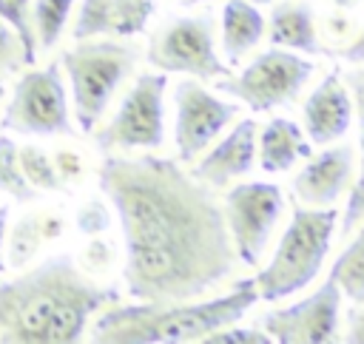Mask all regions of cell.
<instances>
[{"mask_svg":"<svg viewBox=\"0 0 364 344\" xmlns=\"http://www.w3.org/2000/svg\"><path fill=\"white\" fill-rule=\"evenodd\" d=\"M100 188L125 236L128 296L148 304L193 301L236 267L225 210L179 162L154 154H108Z\"/></svg>","mask_w":364,"mask_h":344,"instance_id":"obj_1","label":"cell"},{"mask_svg":"<svg viewBox=\"0 0 364 344\" xmlns=\"http://www.w3.org/2000/svg\"><path fill=\"white\" fill-rule=\"evenodd\" d=\"M119 293L91 281L71 256H51L11 281L0 284L3 344H71L88 318Z\"/></svg>","mask_w":364,"mask_h":344,"instance_id":"obj_2","label":"cell"},{"mask_svg":"<svg viewBox=\"0 0 364 344\" xmlns=\"http://www.w3.org/2000/svg\"><path fill=\"white\" fill-rule=\"evenodd\" d=\"M259 299L256 281L242 279L230 293L191 304H128L111 307L91 324V341L102 344H185L236 324Z\"/></svg>","mask_w":364,"mask_h":344,"instance_id":"obj_3","label":"cell"},{"mask_svg":"<svg viewBox=\"0 0 364 344\" xmlns=\"http://www.w3.org/2000/svg\"><path fill=\"white\" fill-rule=\"evenodd\" d=\"M336 219V208H293L290 225L284 227L273 259L253 279L262 301H282L304 290L318 276L330 250Z\"/></svg>","mask_w":364,"mask_h":344,"instance_id":"obj_4","label":"cell"},{"mask_svg":"<svg viewBox=\"0 0 364 344\" xmlns=\"http://www.w3.org/2000/svg\"><path fill=\"white\" fill-rule=\"evenodd\" d=\"M136 45L125 40H77L63 51L60 65L68 74L74 117L82 134H91L105 114L114 91L136 65Z\"/></svg>","mask_w":364,"mask_h":344,"instance_id":"obj_5","label":"cell"},{"mask_svg":"<svg viewBox=\"0 0 364 344\" xmlns=\"http://www.w3.org/2000/svg\"><path fill=\"white\" fill-rule=\"evenodd\" d=\"M0 128L23 136H74L68 119V94L60 63L26 71L0 117Z\"/></svg>","mask_w":364,"mask_h":344,"instance_id":"obj_6","label":"cell"},{"mask_svg":"<svg viewBox=\"0 0 364 344\" xmlns=\"http://www.w3.org/2000/svg\"><path fill=\"white\" fill-rule=\"evenodd\" d=\"M313 74V63L304 60L299 51L290 48H267L259 57L250 60V65L242 68L239 77H222V82H216L213 88L219 94H228L245 105H250V111H273L279 105H290L304 82Z\"/></svg>","mask_w":364,"mask_h":344,"instance_id":"obj_7","label":"cell"},{"mask_svg":"<svg viewBox=\"0 0 364 344\" xmlns=\"http://www.w3.org/2000/svg\"><path fill=\"white\" fill-rule=\"evenodd\" d=\"M148 63L162 74H191L196 80L230 77V65L219 60L213 45V20L173 17L151 34Z\"/></svg>","mask_w":364,"mask_h":344,"instance_id":"obj_8","label":"cell"},{"mask_svg":"<svg viewBox=\"0 0 364 344\" xmlns=\"http://www.w3.org/2000/svg\"><path fill=\"white\" fill-rule=\"evenodd\" d=\"M168 77L162 71H145L122 97L114 119L94 134L97 148H159L165 142V94Z\"/></svg>","mask_w":364,"mask_h":344,"instance_id":"obj_9","label":"cell"},{"mask_svg":"<svg viewBox=\"0 0 364 344\" xmlns=\"http://www.w3.org/2000/svg\"><path fill=\"white\" fill-rule=\"evenodd\" d=\"M284 210V196L273 182H239L225 196V222L242 264H259Z\"/></svg>","mask_w":364,"mask_h":344,"instance_id":"obj_10","label":"cell"},{"mask_svg":"<svg viewBox=\"0 0 364 344\" xmlns=\"http://www.w3.org/2000/svg\"><path fill=\"white\" fill-rule=\"evenodd\" d=\"M338 310H341V290L327 276V281L304 296L301 301L273 310L262 316V327L270 341L279 344H330L338 333Z\"/></svg>","mask_w":364,"mask_h":344,"instance_id":"obj_11","label":"cell"},{"mask_svg":"<svg viewBox=\"0 0 364 344\" xmlns=\"http://www.w3.org/2000/svg\"><path fill=\"white\" fill-rule=\"evenodd\" d=\"M173 105H176L173 142L182 162H193L219 136V131L239 114V105L219 100L196 80H182L173 88Z\"/></svg>","mask_w":364,"mask_h":344,"instance_id":"obj_12","label":"cell"},{"mask_svg":"<svg viewBox=\"0 0 364 344\" xmlns=\"http://www.w3.org/2000/svg\"><path fill=\"white\" fill-rule=\"evenodd\" d=\"M353 145H333L318 156H307V165L293 179V193L304 208H333L353 182Z\"/></svg>","mask_w":364,"mask_h":344,"instance_id":"obj_13","label":"cell"},{"mask_svg":"<svg viewBox=\"0 0 364 344\" xmlns=\"http://www.w3.org/2000/svg\"><path fill=\"white\" fill-rule=\"evenodd\" d=\"M304 131L313 145H330L341 139L353 122V97L341 82V71H330L304 100Z\"/></svg>","mask_w":364,"mask_h":344,"instance_id":"obj_14","label":"cell"},{"mask_svg":"<svg viewBox=\"0 0 364 344\" xmlns=\"http://www.w3.org/2000/svg\"><path fill=\"white\" fill-rule=\"evenodd\" d=\"M151 14H154V0H82L71 37L74 40H88L97 34L134 37L145 31Z\"/></svg>","mask_w":364,"mask_h":344,"instance_id":"obj_15","label":"cell"},{"mask_svg":"<svg viewBox=\"0 0 364 344\" xmlns=\"http://www.w3.org/2000/svg\"><path fill=\"white\" fill-rule=\"evenodd\" d=\"M256 122L242 119L213 151L202 156V162L191 171L208 188H228V182L250 173L256 159Z\"/></svg>","mask_w":364,"mask_h":344,"instance_id":"obj_16","label":"cell"},{"mask_svg":"<svg viewBox=\"0 0 364 344\" xmlns=\"http://www.w3.org/2000/svg\"><path fill=\"white\" fill-rule=\"evenodd\" d=\"M259 165L264 173H282L296 165V159L310 156V139H304L301 128L293 119L273 117L259 131Z\"/></svg>","mask_w":364,"mask_h":344,"instance_id":"obj_17","label":"cell"},{"mask_svg":"<svg viewBox=\"0 0 364 344\" xmlns=\"http://www.w3.org/2000/svg\"><path fill=\"white\" fill-rule=\"evenodd\" d=\"M270 43L279 48L321 54V43L313 26V9L307 3H279L270 14Z\"/></svg>","mask_w":364,"mask_h":344,"instance_id":"obj_18","label":"cell"},{"mask_svg":"<svg viewBox=\"0 0 364 344\" xmlns=\"http://www.w3.org/2000/svg\"><path fill=\"white\" fill-rule=\"evenodd\" d=\"M264 37V17L250 0H228L222 9V45L228 65H236Z\"/></svg>","mask_w":364,"mask_h":344,"instance_id":"obj_19","label":"cell"},{"mask_svg":"<svg viewBox=\"0 0 364 344\" xmlns=\"http://www.w3.org/2000/svg\"><path fill=\"white\" fill-rule=\"evenodd\" d=\"M63 219L51 213H28L11 227V242H9V264L23 267L31 262V256L40 250L43 242L60 236Z\"/></svg>","mask_w":364,"mask_h":344,"instance_id":"obj_20","label":"cell"},{"mask_svg":"<svg viewBox=\"0 0 364 344\" xmlns=\"http://www.w3.org/2000/svg\"><path fill=\"white\" fill-rule=\"evenodd\" d=\"M344 85L353 97V108L358 111V142H361V171L350 185V199L341 216V236H350L364 219V68H353L344 74Z\"/></svg>","mask_w":364,"mask_h":344,"instance_id":"obj_21","label":"cell"},{"mask_svg":"<svg viewBox=\"0 0 364 344\" xmlns=\"http://www.w3.org/2000/svg\"><path fill=\"white\" fill-rule=\"evenodd\" d=\"M330 279L353 304H364V227L333 262Z\"/></svg>","mask_w":364,"mask_h":344,"instance_id":"obj_22","label":"cell"},{"mask_svg":"<svg viewBox=\"0 0 364 344\" xmlns=\"http://www.w3.org/2000/svg\"><path fill=\"white\" fill-rule=\"evenodd\" d=\"M74 0H34L31 9V20H34V34H37V45L43 51H51L57 45V40L63 37L65 20L71 14Z\"/></svg>","mask_w":364,"mask_h":344,"instance_id":"obj_23","label":"cell"},{"mask_svg":"<svg viewBox=\"0 0 364 344\" xmlns=\"http://www.w3.org/2000/svg\"><path fill=\"white\" fill-rule=\"evenodd\" d=\"M0 20L14 31L20 51H23V65L37 63V34H34V20H31V0H0Z\"/></svg>","mask_w":364,"mask_h":344,"instance_id":"obj_24","label":"cell"},{"mask_svg":"<svg viewBox=\"0 0 364 344\" xmlns=\"http://www.w3.org/2000/svg\"><path fill=\"white\" fill-rule=\"evenodd\" d=\"M0 190L14 196L17 202H31L34 193H37L28 185V179L23 176L17 145H14V139L9 134H0Z\"/></svg>","mask_w":364,"mask_h":344,"instance_id":"obj_25","label":"cell"},{"mask_svg":"<svg viewBox=\"0 0 364 344\" xmlns=\"http://www.w3.org/2000/svg\"><path fill=\"white\" fill-rule=\"evenodd\" d=\"M17 156H20L23 176L28 179V185L34 190H60L63 188V182H60V176L54 171V162L43 148L23 145V148H17Z\"/></svg>","mask_w":364,"mask_h":344,"instance_id":"obj_26","label":"cell"},{"mask_svg":"<svg viewBox=\"0 0 364 344\" xmlns=\"http://www.w3.org/2000/svg\"><path fill=\"white\" fill-rule=\"evenodd\" d=\"M77 227H80V233H85V236H100V233H105V230L111 227V210L105 208V202H102V199L85 202V205L77 210Z\"/></svg>","mask_w":364,"mask_h":344,"instance_id":"obj_27","label":"cell"},{"mask_svg":"<svg viewBox=\"0 0 364 344\" xmlns=\"http://www.w3.org/2000/svg\"><path fill=\"white\" fill-rule=\"evenodd\" d=\"M202 344H270V335L259 333V330H242V327L228 324V327L205 335Z\"/></svg>","mask_w":364,"mask_h":344,"instance_id":"obj_28","label":"cell"},{"mask_svg":"<svg viewBox=\"0 0 364 344\" xmlns=\"http://www.w3.org/2000/svg\"><path fill=\"white\" fill-rule=\"evenodd\" d=\"M23 68V51L14 37V31L0 20V77L3 74H17Z\"/></svg>","mask_w":364,"mask_h":344,"instance_id":"obj_29","label":"cell"},{"mask_svg":"<svg viewBox=\"0 0 364 344\" xmlns=\"http://www.w3.org/2000/svg\"><path fill=\"white\" fill-rule=\"evenodd\" d=\"M51 162H54V171H57V176H60L63 185H65L68 179H77V176L82 173V162H80V156L71 154V151H57Z\"/></svg>","mask_w":364,"mask_h":344,"instance_id":"obj_30","label":"cell"},{"mask_svg":"<svg viewBox=\"0 0 364 344\" xmlns=\"http://www.w3.org/2000/svg\"><path fill=\"white\" fill-rule=\"evenodd\" d=\"M336 57H341V60H347V63H364V28H361L358 34H353V37L347 40V45L338 48Z\"/></svg>","mask_w":364,"mask_h":344,"instance_id":"obj_31","label":"cell"},{"mask_svg":"<svg viewBox=\"0 0 364 344\" xmlns=\"http://www.w3.org/2000/svg\"><path fill=\"white\" fill-rule=\"evenodd\" d=\"M347 321H350V333H347V341L364 344V313H361V310H350Z\"/></svg>","mask_w":364,"mask_h":344,"instance_id":"obj_32","label":"cell"},{"mask_svg":"<svg viewBox=\"0 0 364 344\" xmlns=\"http://www.w3.org/2000/svg\"><path fill=\"white\" fill-rule=\"evenodd\" d=\"M6 227H9V205H0V273L9 267L6 256H3V250H6Z\"/></svg>","mask_w":364,"mask_h":344,"instance_id":"obj_33","label":"cell"},{"mask_svg":"<svg viewBox=\"0 0 364 344\" xmlns=\"http://www.w3.org/2000/svg\"><path fill=\"white\" fill-rule=\"evenodd\" d=\"M88 256H97V267H105V262H108V247H102V242H91V250H88Z\"/></svg>","mask_w":364,"mask_h":344,"instance_id":"obj_34","label":"cell"},{"mask_svg":"<svg viewBox=\"0 0 364 344\" xmlns=\"http://www.w3.org/2000/svg\"><path fill=\"white\" fill-rule=\"evenodd\" d=\"M333 3H336V6H341V9H353L358 0H333Z\"/></svg>","mask_w":364,"mask_h":344,"instance_id":"obj_35","label":"cell"},{"mask_svg":"<svg viewBox=\"0 0 364 344\" xmlns=\"http://www.w3.org/2000/svg\"><path fill=\"white\" fill-rule=\"evenodd\" d=\"M253 6H267V3H273V0H250Z\"/></svg>","mask_w":364,"mask_h":344,"instance_id":"obj_36","label":"cell"},{"mask_svg":"<svg viewBox=\"0 0 364 344\" xmlns=\"http://www.w3.org/2000/svg\"><path fill=\"white\" fill-rule=\"evenodd\" d=\"M185 6H193V3H202V0H182Z\"/></svg>","mask_w":364,"mask_h":344,"instance_id":"obj_37","label":"cell"},{"mask_svg":"<svg viewBox=\"0 0 364 344\" xmlns=\"http://www.w3.org/2000/svg\"><path fill=\"white\" fill-rule=\"evenodd\" d=\"M3 94H6V88H3V82H0V100H3Z\"/></svg>","mask_w":364,"mask_h":344,"instance_id":"obj_38","label":"cell"}]
</instances>
